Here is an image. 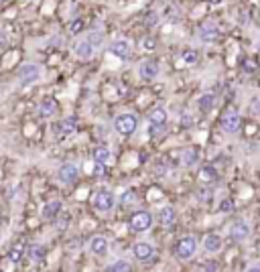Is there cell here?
I'll list each match as a JSON object with an SVG mask.
<instances>
[{"instance_id": "cell-21", "label": "cell", "mask_w": 260, "mask_h": 272, "mask_svg": "<svg viewBox=\"0 0 260 272\" xmlns=\"http://www.w3.org/2000/svg\"><path fill=\"white\" fill-rule=\"evenodd\" d=\"M53 112H55V102H53L51 98L43 100L41 106H39V114H41L43 118H49V116H53Z\"/></svg>"}, {"instance_id": "cell-9", "label": "cell", "mask_w": 260, "mask_h": 272, "mask_svg": "<svg viewBox=\"0 0 260 272\" xmlns=\"http://www.w3.org/2000/svg\"><path fill=\"white\" fill-rule=\"evenodd\" d=\"M132 256L138 262H151L155 258V246L151 242H136L132 244Z\"/></svg>"}, {"instance_id": "cell-31", "label": "cell", "mask_w": 260, "mask_h": 272, "mask_svg": "<svg viewBox=\"0 0 260 272\" xmlns=\"http://www.w3.org/2000/svg\"><path fill=\"white\" fill-rule=\"evenodd\" d=\"M185 118H183V124H191V118H189V114H183Z\"/></svg>"}, {"instance_id": "cell-13", "label": "cell", "mask_w": 260, "mask_h": 272, "mask_svg": "<svg viewBox=\"0 0 260 272\" xmlns=\"http://www.w3.org/2000/svg\"><path fill=\"white\" fill-rule=\"evenodd\" d=\"M96 49H98V47H94L88 39H81V41H77V45H75L73 53H75V57H77L79 61H90V59H94Z\"/></svg>"}, {"instance_id": "cell-1", "label": "cell", "mask_w": 260, "mask_h": 272, "mask_svg": "<svg viewBox=\"0 0 260 272\" xmlns=\"http://www.w3.org/2000/svg\"><path fill=\"white\" fill-rule=\"evenodd\" d=\"M138 124H140L138 116H134V114H130V112H122V114H118V116L114 118V122H112L114 130H116L120 136H126V138L132 136L136 130H138Z\"/></svg>"}, {"instance_id": "cell-22", "label": "cell", "mask_w": 260, "mask_h": 272, "mask_svg": "<svg viewBox=\"0 0 260 272\" xmlns=\"http://www.w3.org/2000/svg\"><path fill=\"white\" fill-rule=\"evenodd\" d=\"M61 211V201H51V203H47L45 205V209H43V217H55L57 213Z\"/></svg>"}, {"instance_id": "cell-32", "label": "cell", "mask_w": 260, "mask_h": 272, "mask_svg": "<svg viewBox=\"0 0 260 272\" xmlns=\"http://www.w3.org/2000/svg\"><path fill=\"white\" fill-rule=\"evenodd\" d=\"M248 270H250V272H260V266H248Z\"/></svg>"}, {"instance_id": "cell-8", "label": "cell", "mask_w": 260, "mask_h": 272, "mask_svg": "<svg viewBox=\"0 0 260 272\" xmlns=\"http://www.w3.org/2000/svg\"><path fill=\"white\" fill-rule=\"evenodd\" d=\"M88 250H90L92 256L104 258V256H108V252H110V242H108L104 236H94V238H90Z\"/></svg>"}, {"instance_id": "cell-2", "label": "cell", "mask_w": 260, "mask_h": 272, "mask_svg": "<svg viewBox=\"0 0 260 272\" xmlns=\"http://www.w3.org/2000/svg\"><path fill=\"white\" fill-rule=\"evenodd\" d=\"M92 205L98 213L106 215V213H112L114 207H116V195L110 191V189H98L92 197Z\"/></svg>"}, {"instance_id": "cell-15", "label": "cell", "mask_w": 260, "mask_h": 272, "mask_svg": "<svg viewBox=\"0 0 260 272\" xmlns=\"http://www.w3.org/2000/svg\"><path fill=\"white\" fill-rule=\"evenodd\" d=\"M218 37H220V31H218L214 24H201V26L197 29V39H199L201 43H206V45L216 43Z\"/></svg>"}, {"instance_id": "cell-25", "label": "cell", "mask_w": 260, "mask_h": 272, "mask_svg": "<svg viewBox=\"0 0 260 272\" xmlns=\"http://www.w3.org/2000/svg\"><path fill=\"white\" fill-rule=\"evenodd\" d=\"M85 39H88L94 47H102V43H104V35H102V33H98V31H96V33H90Z\"/></svg>"}, {"instance_id": "cell-26", "label": "cell", "mask_w": 260, "mask_h": 272, "mask_svg": "<svg viewBox=\"0 0 260 272\" xmlns=\"http://www.w3.org/2000/svg\"><path fill=\"white\" fill-rule=\"evenodd\" d=\"M75 118H67L65 122H63V126H61V130H63V134H73L75 132Z\"/></svg>"}, {"instance_id": "cell-10", "label": "cell", "mask_w": 260, "mask_h": 272, "mask_svg": "<svg viewBox=\"0 0 260 272\" xmlns=\"http://www.w3.org/2000/svg\"><path fill=\"white\" fill-rule=\"evenodd\" d=\"M250 232H252V228H250V224H248L246 220H236V222L230 226V236H232L234 242H244V240H248V238H250Z\"/></svg>"}, {"instance_id": "cell-27", "label": "cell", "mask_w": 260, "mask_h": 272, "mask_svg": "<svg viewBox=\"0 0 260 272\" xmlns=\"http://www.w3.org/2000/svg\"><path fill=\"white\" fill-rule=\"evenodd\" d=\"M210 197H212V191H210V189H199V191H197V201H199V203L210 201Z\"/></svg>"}, {"instance_id": "cell-20", "label": "cell", "mask_w": 260, "mask_h": 272, "mask_svg": "<svg viewBox=\"0 0 260 272\" xmlns=\"http://www.w3.org/2000/svg\"><path fill=\"white\" fill-rule=\"evenodd\" d=\"M197 106L201 112H210L214 106H216V96L214 94H204L199 100H197Z\"/></svg>"}, {"instance_id": "cell-5", "label": "cell", "mask_w": 260, "mask_h": 272, "mask_svg": "<svg viewBox=\"0 0 260 272\" xmlns=\"http://www.w3.org/2000/svg\"><path fill=\"white\" fill-rule=\"evenodd\" d=\"M151 226H153V213L147 211V209H136V211L130 215V220H128V228H130L132 232H136V234L149 232Z\"/></svg>"}, {"instance_id": "cell-19", "label": "cell", "mask_w": 260, "mask_h": 272, "mask_svg": "<svg viewBox=\"0 0 260 272\" xmlns=\"http://www.w3.org/2000/svg\"><path fill=\"white\" fill-rule=\"evenodd\" d=\"M92 156H94V162L96 165H108L110 158H112V150L108 146H96Z\"/></svg>"}, {"instance_id": "cell-6", "label": "cell", "mask_w": 260, "mask_h": 272, "mask_svg": "<svg viewBox=\"0 0 260 272\" xmlns=\"http://www.w3.org/2000/svg\"><path fill=\"white\" fill-rule=\"evenodd\" d=\"M57 179L61 185H73L79 179V167L75 162H63L57 171Z\"/></svg>"}, {"instance_id": "cell-29", "label": "cell", "mask_w": 260, "mask_h": 272, "mask_svg": "<svg viewBox=\"0 0 260 272\" xmlns=\"http://www.w3.org/2000/svg\"><path fill=\"white\" fill-rule=\"evenodd\" d=\"M20 254H24V252H20V248H18V246H14V248H12V252H10V258H12L14 262H18V260H20Z\"/></svg>"}, {"instance_id": "cell-12", "label": "cell", "mask_w": 260, "mask_h": 272, "mask_svg": "<svg viewBox=\"0 0 260 272\" xmlns=\"http://www.w3.org/2000/svg\"><path fill=\"white\" fill-rule=\"evenodd\" d=\"M240 126H242V116H240V112L230 110V112L224 114V118H222V128H224L228 134H236V132L240 130Z\"/></svg>"}, {"instance_id": "cell-33", "label": "cell", "mask_w": 260, "mask_h": 272, "mask_svg": "<svg viewBox=\"0 0 260 272\" xmlns=\"http://www.w3.org/2000/svg\"><path fill=\"white\" fill-rule=\"evenodd\" d=\"M0 2H4V0H0Z\"/></svg>"}, {"instance_id": "cell-7", "label": "cell", "mask_w": 260, "mask_h": 272, "mask_svg": "<svg viewBox=\"0 0 260 272\" xmlns=\"http://www.w3.org/2000/svg\"><path fill=\"white\" fill-rule=\"evenodd\" d=\"M108 51H110L116 59L126 61V59H130V55H132V45H130V41H128V39H116V41H112V43H110Z\"/></svg>"}, {"instance_id": "cell-23", "label": "cell", "mask_w": 260, "mask_h": 272, "mask_svg": "<svg viewBox=\"0 0 260 272\" xmlns=\"http://www.w3.org/2000/svg\"><path fill=\"white\" fill-rule=\"evenodd\" d=\"M130 268H132V266H130V262H126V260H114L112 264L106 266L108 272H128Z\"/></svg>"}, {"instance_id": "cell-4", "label": "cell", "mask_w": 260, "mask_h": 272, "mask_svg": "<svg viewBox=\"0 0 260 272\" xmlns=\"http://www.w3.org/2000/svg\"><path fill=\"white\" fill-rule=\"evenodd\" d=\"M41 75H43V69H41L37 63H24V65L18 69L16 79H18V86H20V88H28V86L37 84V81L41 79Z\"/></svg>"}, {"instance_id": "cell-14", "label": "cell", "mask_w": 260, "mask_h": 272, "mask_svg": "<svg viewBox=\"0 0 260 272\" xmlns=\"http://www.w3.org/2000/svg\"><path fill=\"white\" fill-rule=\"evenodd\" d=\"M222 248H224V240H222V236L220 234H208L206 238H204V250L208 252V254H220L222 252Z\"/></svg>"}, {"instance_id": "cell-11", "label": "cell", "mask_w": 260, "mask_h": 272, "mask_svg": "<svg viewBox=\"0 0 260 272\" xmlns=\"http://www.w3.org/2000/svg\"><path fill=\"white\" fill-rule=\"evenodd\" d=\"M138 75L142 79H147V81H153V79H157L161 75V65L155 59H147V61H142L138 65Z\"/></svg>"}, {"instance_id": "cell-18", "label": "cell", "mask_w": 260, "mask_h": 272, "mask_svg": "<svg viewBox=\"0 0 260 272\" xmlns=\"http://www.w3.org/2000/svg\"><path fill=\"white\" fill-rule=\"evenodd\" d=\"M24 254H26L28 260H33V262H41V260H45L47 250H45L43 244H28L26 250H24Z\"/></svg>"}, {"instance_id": "cell-28", "label": "cell", "mask_w": 260, "mask_h": 272, "mask_svg": "<svg viewBox=\"0 0 260 272\" xmlns=\"http://www.w3.org/2000/svg\"><path fill=\"white\" fill-rule=\"evenodd\" d=\"M142 45H145V49H147V51H153V49L157 47V41H155L153 37H147V39L142 41Z\"/></svg>"}, {"instance_id": "cell-3", "label": "cell", "mask_w": 260, "mask_h": 272, "mask_svg": "<svg viewBox=\"0 0 260 272\" xmlns=\"http://www.w3.org/2000/svg\"><path fill=\"white\" fill-rule=\"evenodd\" d=\"M197 250H199L197 238H193V236H183V238L177 242V246H175V256H177L179 260L187 262V260H191V258L197 254Z\"/></svg>"}, {"instance_id": "cell-17", "label": "cell", "mask_w": 260, "mask_h": 272, "mask_svg": "<svg viewBox=\"0 0 260 272\" xmlns=\"http://www.w3.org/2000/svg\"><path fill=\"white\" fill-rule=\"evenodd\" d=\"M175 220H177V211H175L173 205H165V207L159 211V222H161L163 228H171V226L175 224Z\"/></svg>"}, {"instance_id": "cell-24", "label": "cell", "mask_w": 260, "mask_h": 272, "mask_svg": "<svg viewBox=\"0 0 260 272\" xmlns=\"http://www.w3.org/2000/svg\"><path fill=\"white\" fill-rule=\"evenodd\" d=\"M181 61L187 63V65H193V63L197 61V51H193V49H185V51L181 53Z\"/></svg>"}, {"instance_id": "cell-30", "label": "cell", "mask_w": 260, "mask_h": 272, "mask_svg": "<svg viewBox=\"0 0 260 272\" xmlns=\"http://www.w3.org/2000/svg\"><path fill=\"white\" fill-rule=\"evenodd\" d=\"M220 209H222V211H230V209H232V201H230V199H224L222 205H220Z\"/></svg>"}, {"instance_id": "cell-16", "label": "cell", "mask_w": 260, "mask_h": 272, "mask_svg": "<svg viewBox=\"0 0 260 272\" xmlns=\"http://www.w3.org/2000/svg\"><path fill=\"white\" fill-rule=\"evenodd\" d=\"M167 120H169V112H167L163 106H155V108L149 112V124H153V126L163 128V126L167 124Z\"/></svg>"}]
</instances>
